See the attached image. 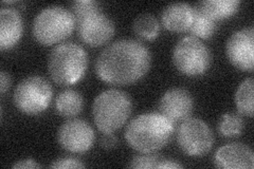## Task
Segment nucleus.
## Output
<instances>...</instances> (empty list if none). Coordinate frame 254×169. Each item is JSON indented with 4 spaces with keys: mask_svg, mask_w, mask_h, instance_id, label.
Returning a JSON list of instances; mask_svg holds the SVG:
<instances>
[{
    "mask_svg": "<svg viewBox=\"0 0 254 169\" xmlns=\"http://www.w3.org/2000/svg\"><path fill=\"white\" fill-rule=\"evenodd\" d=\"M75 26L76 20L72 12L64 6L50 5L35 16L32 33L38 44L52 46L71 36Z\"/></svg>",
    "mask_w": 254,
    "mask_h": 169,
    "instance_id": "5",
    "label": "nucleus"
},
{
    "mask_svg": "<svg viewBox=\"0 0 254 169\" xmlns=\"http://www.w3.org/2000/svg\"><path fill=\"white\" fill-rule=\"evenodd\" d=\"M243 118L234 113H226L222 115L218 123V132L225 138H236L243 132Z\"/></svg>",
    "mask_w": 254,
    "mask_h": 169,
    "instance_id": "21",
    "label": "nucleus"
},
{
    "mask_svg": "<svg viewBox=\"0 0 254 169\" xmlns=\"http://www.w3.org/2000/svg\"><path fill=\"white\" fill-rule=\"evenodd\" d=\"M61 147L71 154L83 155L89 151L95 141V133L90 124L83 119H69L58 131Z\"/></svg>",
    "mask_w": 254,
    "mask_h": 169,
    "instance_id": "9",
    "label": "nucleus"
},
{
    "mask_svg": "<svg viewBox=\"0 0 254 169\" xmlns=\"http://www.w3.org/2000/svg\"><path fill=\"white\" fill-rule=\"evenodd\" d=\"M52 95L53 90L49 82L42 76L33 75L22 79L15 88L13 101L21 113L37 115L50 106Z\"/></svg>",
    "mask_w": 254,
    "mask_h": 169,
    "instance_id": "7",
    "label": "nucleus"
},
{
    "mask_svg": "<svg viewBox=\"0 0 254 169\" xmlns=\"http://www.w3.org/2000/svg\"><path fill=\"white\" fill-rule=\"evenodd\" d=\"M152 55L146 46L136 39H120L110 44L95 59V74L114 86L137 83L150 68Z\"/></svg>",
    "mask_w": 254,
    "mask_h": 169,
    "instance_id": "1",
    "label": "nucleus"
},
{
    "mask_svg": "<svg viewBox=\"0 0 254 169\" xmlns=\"http://www.w3.org/2000/svg\"><path fill=\"white\" fill-rule=\"evenodd\" d=\"M11 86V77L9 73H6L5 71L0 72V92L1 95L5 94V92L9 90Z\"/></svg>",
    "mask_w": 254,
    "mask_h": 169,
    "instance_id": "27",
    "label": "nucleus"
},
{
    "mask_svg": "<svg viewBox=\"0 0 254 169\" xmlns=\"http://www.w3.org/2000/svg\"><path fill=\"white\" fill-rule=\"evenodd\" d=\"M88 68V54L74 43L58 45L48 58V72L55 84L71 86L81 80Z\"/></svg>",
    "mask_w": 254,
    "mask_h": 169,
    "instance_id": "3",
    "label": "nucleus"
},
{
    "mask_svg": "<svg viewBox=\"0 0 254 169\" xmlns=\"http://www.w3.org/2000/svg\"><path fill=\"white\" fill-rule=\"evenodd\" d=\"M42 165L38 164L35 160L33 159H23V160H19L16 162L12 168L13 169H25V168H29V169H33V168H41Z\"/></svg>",
    "mask_w": 254,
    "mask_h": 169,
    "instance_id": "25",
    "label": "nucleus"
},
{
    "mask_svg": "<svg viewBox=\"0 0 254 169\" xmlns=\"http://www.w3.org/2000/svg\"><path fill=\"white\" fill-rule=\"evenodd\" d=\"M71 9L76 22H78L87 16L100 12V3L95 0H77L71 4Z\"/></svg>",
    "mask_w": 254,
    "mask_h": 169,
    "instance_id": "22",
    "label": "nucleus"
},
{
    "mask_svg": "<svg viewBox=\"0 0 254 169\" xmlns=\"http://www.w3.org/2000/svg\"><path fill=\"white\" fill-rule=\"evenodd\" d=\"M78 36L90 47L106 45L114 37L116 26L109 16L100 12L87 16L76 22Z\"/></svg>",
    "mask_w": 254,
    "mask_h": 169,
    "instance_id": "11",
    "label": "nucleus"
},
{
    "mask_svg": "<svg viewBox=\"0 0 254 169\" xmlns=\"http://www.w3.org/2000/svg\"><path fill=\"white\" fill-rule=\"evenodd\" d=\"M227 57L241 71L252 72L254 69V28L238 30L229 37L226 44Z\"/></svg>",
    "mask_w": 254,
    "mask_h": 169,
    "instance_id": "10",
    "label": "nucleus"
},
{
    "mask_svg": "<svg viewBox=\"0 0 254 169\" xmlns=\"http://www.w3.org/2000/svg\"><path fill=\"white\" fill-rule=\"evenodd\" d=\"M53 169H70V168H84L85 164H83L81 161L75 158L70 157H64L55 160L52 164L49 166Z\"/></svg>",
    "mask_w": 254,
    "mask_h": 169,
    "instance_id": "24",
    "label": "nucleus"
},
{
    "mask_svg": "<svg viewBox=\"0 0 254 169\" xmlns=\"http://www.w3.org/2000/svg\"><path fill=\"white\" fill-rule=\"evenodd\" d=\"M240 5V0H202L196 4L195 10L215 22L235 15Z\"/></svg>",
    "mask_w": 254,
    "mask_h": 169,
    "instance_id": "16",
    "label": "nucleus"
},
{
    "mask_svg": "<svg viewBox=\"0 0 254 169\" xmlns=\"http://www.w3.org/2000/svg\"><path fill=\"white\" fill-rule=\"evenodd\" d=\"M253 78L249 77L242 82L235 92L234 101L236 110L240 114L252 117L253 116Z\"/></svg>",
    "mask_w": 254,
    "mask_h": 169,
    "instance_id": "18",
    "label": "nucleus"
},
{
    "mask_svg": "<svg viewBox=\"0 0 254 169\" xmlns=\"http://www.w3.org/2000/svg\"><path fill=\"white\" fill-rule=\"evenodd\" d=\"M214 165L220 169H252L254 155L252 149L242 143H231L220 147L214 155Z\"/></svg>",
    "mask_w": 254,
    "mask_h": 169,
    "instance_id": "13",
    "label": "nucleus"
},
{
    "mask_svg": "<svg viewBox=\"0 0 254 169\" xmlns=\"http://www.w3.org/2000/svg\"><path fill=\"white\" fill-rule=\"evenodd\" d=\"M118 143V140L116 138V135L114 133H105L102 136V139L100 141V145L102 148L104 149H113Z\"/></svg>",
    "mask_w": 254,
    "mask_h": 169,
    "instance_id": "26",
    "label": "nucleus"
},
{
    "mask_svg": "<svg viewBox=\"0 0 254 169\" xmlns=\"http://www.w3.org/2000/svg\"><path fill=\"white\" fill-rule=\"evenodd\" d=\"M175 126L159 112L143 113L132 118L125 129V140L141 154H154L162 149L172 139Z\"/></svg>",
    "mask_w": 254,
    "mask_h": 169,
    "instance_id": "2",
    "label": "nucleus"
},
{
    "mask_svg": "<svg viewBox=\"0 0 254 169\" xmlns=\"http://www.w3.org/2000/svg\"><path fill=\"white\" fill-rule=\"evenodd\" d=\"M23 22L20 13L13 7L0 11V49L10 50L18 44L22 36Z\"/></svg>",
    "mask_w": 254,
    "mask_h": 169,
    "instance_id": "14",
    "label": "nucleus"
},
{
    "mask_svg": "<svg viewBox=\"0 0 254 169\" xmlns=\"http://www.w3.org/2000/svg\"><path fill=\"white\" fill-rule=\"evenodd\" d=\"M194 18L189 31L198 39H209L215 33V22L194 9Z\"/></svg>",
    "mask_w": 254,
    "mask_h": 169,
    "instance_id": "20",
    "label": "nucleus"
},
{
    "mask_svg": "<svg viewBox=\"0 0 254 169\" xmlns=\"http://www.w3.org/2000/svg\"><path fill=\"white\" fill-rule=\"evenodd\" d=\"M84 106L82 94L73 89L61 92L55 100V110L61 116L74 117L81 113Z\"/></svg>",
    "mask_w": 254,
    "mask_h": 169,
    "instance_id": "17",
    "label": "nucleus"
},
{
    "mask_svg": "<svg viewBox=\"0 0 254 169\" xmlns=\"http://www.w3.org/2000/svg\"><path fill=\"white\" fill-rule=\"evenodd\" d=\"M174 169V168H184L180 163L176 162L174 160H170V159H163V161L161 162V164L159 165L158 169Z\"/></svg>",
    "mask_w": 254,
    "mask_h": 169,
    "instance_id": "28",
    "label": "nucleus"
},
{
    "mask_svg": "<svg viewBox=\"0 0 254 169\" xmlns=\"http://www.w3.org/2000/svg\"><path fill=\"white\" fill-rule=\"evenodd\" d=\"M194 7L186 2H174L164 7L161 14L162 26L171 32L189 31L194 18Z\"/></svg>",
    "mask_w": 254,
    "mask_h": 169,
    "instance_id": "15",
    "label": "nucleus"
},
{
    "mask_svg": "<svg viewBox=\"0 0 254 169\" xmlns=\"http://www.w3.org/2000/svg\"><path fill=\"white\" fill-rule=\"evenodd\" d=\"M173 62L180 73L187 76H199L210 69L212 54L200 39L186 36L174 48Z\"/></svg>",
    "mask_w": 254,
    "mask_h": 169,
    "instance_id": "6",
    "label": "nucleus"
},
{
    "mask_svg": "<svg viewBox=\"0 0 254 169\" xmlns=\"http://www.w3.org/2000/svg\"><path fill=\"white\" fill-rule=\"evenodd\" d=\"M177 143L187 156L202 157L208 155L213 148L214 134L202 119L189 117L178 128Z\"/></svg>",
    "mask_w": 254,
    "mask_h": 169,
    "instance_id": "8",
    "label": "nucleus"
},
{
    "mask_svg": "<svg viewBox=\"0 0 254 169\" xmlns=\"http://www.w3.org/2000/svg\"><path fill=\"white\" fill-rule=\"evenodd\" d=\"M163 157L154 154H142L133 157L128 165L129 168L136 169H153L159 168V165L163 161Z\"/></svg>",
    "mask_w": 254,
    "mask_h": 169,
    "instance_id": "23",
    "label": "nucleus"
},
{
    "mask_svg": "<svg viewBox=\"0 0 254 169\" xmlns=\"http://www.w3.org/2000/svg\"><path fill=\"white\" fill-rule=\"evenodd\" d=\"M194 101L190 93L182 88H172L159 101L158 110L175 124L184 122L192 114Z\"/></svg>",
    "mask_w": 254,
    "mask_h": 169,
    "instance_id": "12",
    "label": "nucleus"
},
{
    "mask_svg": "<svg viewBox=\"0 0 254 169\" xmlns=\"http://www.w3.org/2000/svg\"><path fill=\"white\" fill-rule=\"evenodd\" d=\"M133 32L137 36L145 40H154L160 32V23L152 14H141L134 19Z\"/></svg>",
    "mask_w": 254,
    "mask_h": 169,
    "instance_id": "19",
    "label": "nucleus"
},
{
    "mask_svg": "<svg viewBox=\"0 0 254 169\" xmlns=\"http://www.w3.org/2000/svg\"><path fill=\"white\" fill-rule=\"evenodd\" d=\"M132 112L129 95L117 89L101 92L92 105L95 126L102 133H114L126 124Z\"/></svg>",
    "mask_w": 254,
    "mask_h": 169,
    "instance_id": "4",
    "label": "nucleus"
}]
</instances>
